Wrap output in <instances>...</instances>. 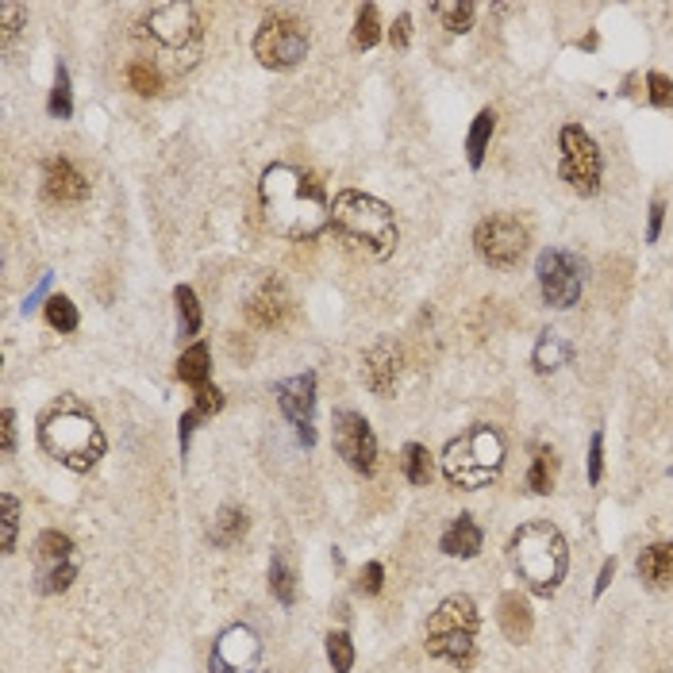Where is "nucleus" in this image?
Listing matches in <instances>:
<instances>
[{"label": "nucleus", "mask_w": 673, "mask_h": 673, "mask_svg": "<svg viewBox=\"0 0 673 673\" xmlns=\"http://www.w3.org/2000/svg\"><path fill=\"white\" fill-rule=\"evenodd\" d=\"M258 193L266 224L285 239H316L331 224V200L324 185L297 166H270L262 174Z\"/></svg>", "instance_id": "f257e3e1"}, {"label": "nucleus", "mask_w": 673, "mask_h": 673, "mask_svg": "<svg viewBox=\"0 0 673 673\" xmlns=\"http://www.w3.org/2000/svg\"><path fill=\"white\" fill-rule=\"evenodd\" d=\"M39 447L74 474H89L104 458V431L89 408L77 400H58L39 424Z\"/></svg>", "instance_id": "f03ea898"}, {"label": "nucleus", "mask_w": 673, "mask_h": 673, "mask_svg": "<svg viewBox=\"0 0 673 673\" xmlns=\"http://www.w3.org/2000/svg\"><path fill=\"white\" fill-rule=\"evenodd\" d=\"M508 562L535 597H554L570 570L566 535L550 520H531L508 539Z\"/></svg>", "instance_id": "7ed1b4c3"}, {"label": "nucleus", "mask_w": 673, "mask_h": 673, "mask_svg": "<svg viewBox=\"0 0 673 673\" xmlns=\"http://www.w3.org/2000/svg\"><path fill=\"white\" fill-rule=\"evenodd\" d=\"M139 39L158 54V66H166L170 74L193 70L204 43L197 4H154L139 24Z\"/></svg>", "instance_id": "20e7f679"}, {"label": "nucleus", "mask_w": 673, "mask_h": 673, "mask_svg": "<svg viewBox=\"0 0 673 673\" xmlns=\"http://www.w3.org/2000/svg\"><path fill=\"white\" fill-rule=\"evenodd\" d=\"M331 224L347 239L350 247H358L370 258H389L397 250V216L389 204H381L370 193L358 189H343L335 204H331Z\"/></svg>", "instance_id": "39448f33"}, {"label": "nucleus", "mask_w": 673, "mask_h": 673, "mask_svg": "<svg viewBox=\"0 0 673 673\" xmlns=\"http://www.w3.org/2000/svg\"><path fill=\"white\" fill-rule=\"evenodd\" d=\"M477 624H481V616H477L474 600L466 597V593L447 597L431 612V620H427V631H424L427 654L439 658V662H447V666H454L458 673L474 670Z\"/></svg>", "instance_id": "423d86ee"}, {"label": "nucleus", "mask_w": 673, "mask_h": 673, "mask_svg": "<svg viewBox=\"0 0 673 673\" xmlns=\"http://www.w3.org/2000/svg\"><path fill=\"white\" fill-rule=\"evenodd\" d=\"M500 470H504V439L489 424H474L470 431L454 435L443 450V474L458 489H481Z\"/></svg>", "instance_id": "0eeeda50"}, {"label": "nucleus", "mask_w": 673, "mask_h": 673, "mask_svg": "<svg viewBox=\"0 0 673 673\" xmlns=\"http://www.w3.org/2000/svg\"><path fill=\"white\" fill-rule=\"evenodd\" d=\"M558 150H562V162H558L562 181L581 197H597L600 177H604V158H600L597 139L581 124H566L558 135Z\"/></svg>", "instance_id": "6e6552de"}, {"label": "nucleus", "mask_w": 673, "mask_h": 673, "mask_svg": "<svg viewBox=\"0 0 673 673\" xmlns=\"http://www.w3.org/2000/svg\"><path fill=\"white\" fill-rule=\"evenodd\" d=\"M304 54H308V31L289 12L266 16L254 31V58L270 70H293L304 62Z\"/></svg>", "instance_id": "1a4fd4ad"}, {"label": "nucleus", "mask_w": 673, "mask_h": 673, "mask_svg": "<svg viewBox=\"0 0 673 673\" xmlns=\"http://www.w3.org/2000/svg\"><path fill=\"white\" fill-rule=\"evenodd\" d=\"M535 274H539V293L547 300L550 308L566 312L581 300V289H585V266L577 258L574 250L562 247H547L535 262Z\"/></svg>", "instance_id": "9d476101"}, {"label": "nucleus", "mask_w": 673, "mask_h": 673, "mask_svg": "<svg viewBox=\"0 0 673 673\" xmlns=\"http://www.w3.org/2000/svg\"><path fill=\"white\" fill-rule=\"evenodd\" d=\"M81 562H77V547L70 535L62 531H43L35 539V589L43 597H54V593H66L70 581L77 577Z\"/></svg>", "instance_id": "9b49d317"}, {"label": "nucleus", "mask_w": 673, "mask_h": 673, "mask_svg": "<svg viewBox=\"0 0 673 673\" xmlns=\"http://www.w3.org/2000/svg\"><path fill=\"white\" fill-rule=\"evenodd\" d=\"M477 258L493 270H512L527 254V227L516 216H489L474 231Z\"/></svg>", "instance_id": "f8f14e48"}, {"label": "nucleus", "mask_w": 673, "mask_h": 673, "mask_svg": "<svg viewBox=\"0 0 673 673\" xmlns=\"http://www.w3.org/2000/svg\"><path fill=\"white\" fill-rule=\"evenodd\" d=\"M335 450L347 458V466L354 474H374L377 470V439H374V427L362 412L354 408H339L335 412Z\"/></svg>", "instance_id": "ddd939ff"}, {"label": "nucleus", "mask_w": 673, "mask_h": 673, "mask_svg": "<svg viewBox=\"0 0 673 673\" xmlns=\"http://www.w3.org/2000/svg\"><path fill=\"white\" fill-rule=\"evenodd\" d=\"M258 658H262V643L247 624H231L220 631L216 647H212V673H258Z\"/></svg>", "instance_id": "4468645a"}, {"label": "nucleus", "mask_w": 673, "mask_h": 673, "mask_svg": "<svg viewBox=\"0 0 673 673\" xmlns=\"http://www.w3.org/2000/svg\"><path fill=\"white\" fill-rule=\"evenodd\" d=\"M277 404L281 412L289 416V424L297 427V439L304 447L316 443V431H312V416H316V374H297L277 381Z\"/></svg>", "instance_id": "2eb2a0df"}, {"label": "nucleus", "mask_w": 673, "mask_h": 673, "mask_svg": "<svg viewBox=\"0 0 673 673\" xmlns=\"http://www.w3.org/2000/svg\"><path fill=\"white\" fill-rule=\"evenodd\" d=\"M362 377H366L370 393H377V397H389V393L397 389L400 347L393 339H377L374 347L362 354Z\"/></svg>", "instance_id": "dca6fc26"}, {"label": "nucleus", "mask_w": 673, "mask_h": 673, "mask_svg": "<svg viewBox=\"0 0 673 673\" xmlns=\"http://www.w3.org/2000/svg\"><path fill=\"white\" fill-rule=\"evenodd\" d=\"M289 312H293V297H289V289H285L277 277H270L247 304L250 324H258V327H281Z\"/></svg>", "instance_id": "f3484780"}, {"label": "nucleus", "mask_w": 673, "mask_h": 673, "mask_svg": "<svg viewBox=\"0 0 673 673\" xmlns=\"http://www.w3.org/2000/svg\"><path fill=\"white\" fill-rule=\"evenodd\" d=\"M43 193L54 204H81L89 197V181L77 174L74 162L66 158H50L47 162V174H43Z\"/></svg>", "instance_id": "a211bd4d"}, {"label": "nucleus", "mask_w": 673, "mask_h": 673, "mask_svg": "<svg viewBox=\"0 0 673 673\" xmlns=\"http://www.w3.org/2000/svg\"><path fill=\"white\" fill-rule=\"evenodd\" d=\"M635 574L647 589H673V539L666 543H650L639 558H635Z\"/></svg>", "instance_id": "6ab92c4d"}, {"label": "nucleus", "mask_w": 673, "mask_h": 673, "mask_svg": "<svg viewBox=\"0 0 673 673\" xmlns=\"http://www.w3.org/2000/svg\"><path fill=\"white\" fill-rule=\"evenodd\" d=\"M497 620L508 643H527L531 631H535V616H531V608H527V600L520 597V593H504V597H500Z\"/></svg>", "instance_id": "aec40b11"}, {"label": "nucleus", "mask_w": 673, "mask_h": 673, "mask_svg": "<svg viewBox=\"0 0 673 673\" xmlns=\"http://www.w3.org/2000/svg\"><path fill=\"white\" fill-rule=\"evenodd\" d=\"M481 543H485V535H481V527L474 524V516H458V520L443 531V539H439L443 554H450V558H477V554H481Z\"/></svg>", "instance_id": "412c9836"}, {"label": "nucleus", "mask_w": 673, "mask_h": 673, "mask_svg": "<svg viewBox=\"0 0 673 673\" xmlns=\"http://www.w3.org/2000/svg\"><path fill=\"white\" fill-rule=\"evenodd\" d=\"M243 535H247V512H243V508H235V504H224V508L216 512L212 527H208L212 547H235Z\"/></svg>", "instance_id": "4be33fe9"}, {"label": "nucleus", "mask_w": 673, "mask_h": 673, "mask_svg": "<svg viewBox=\"0 0 673 673\" xmlns=\"http://www.w3.org/2000/svg\"><path fill=\"white\" fill-rule=\"evenodd\" d=\"M570 354H574V350L562 343V335H558V331H543L539 347H535V354H531V366H535L539 374H554L558 366H566V362H570Z\"/></svg>", "instance_id": "5701e85b"}, {"label": "nucleus", "mask_w": 673, "mask_h": 673, "mask_svg": "<svg viewBox=\"0 0 673 673\" xmlns=\"http://www.w3.org/2000/svg\"><path fill=\"white\" fill-rule=\"evenodd\" d=\"M554 477H558V458L550 447H535V458H531V470H527V489L535 497H547L554 489Z\"/></svg>", "instance_id": "b1692460"}, {"label": "nucleus", "mask_w": 673, "mask_h": 673, "mask_svg": "<svg viewBox=\"0 0 673 673\" xmlns=\"http://www.w3.org/2000/svg\"><path fill=\"white\" fill-rule=\"evenodd\" d=\"M493 127H497L493 108H481V112L474 116V127H470V139H466V158H470L474 170H481V162H485V150H489V139H493Z\"/></svg>", "instance_id": "393cba45"}, {"label": "nucleus", "mask_w": 673, "mask_h": 673, "mask_svg": "<svg viewBox=\"0 0 673 673\" xmlns=\"http://www.w3.org/2000/svg\"><path fill=\"white\" fill-rule=\"evenodd\" d=\"M208 374H212V366H208V347H204V343H193V347L177 358V377H181L185 385L204 389V385H208Z\"/></svg>", "instance_id": "a878e982"}, {"label": "nucleus", "mask_w": 673, "mask_h": 673, "mask_svg": "<svg viewBox=\"0 0 673 673\" xmlns=\"http://www.w3.org/2000/svg\"><path fill=\"white\" fill-rule=\"evenodd\" d=\"M431 12H435V20L447 27V31H454V35H466L470 27H474V16L477 8L470 4V0H439V4H431Z\"/></svg>", "instance_id": "bb28decb"}, {"label": "nucleus", "mask_w": 673, "mask_h": 673, "mask_svg": "<svg viewBox=\"0 0 673 673\" xmlns=\"http://www.w3.org/2000/svg\"><path fill=\"white\" fill-rule=\"evenodd\" d=\"M400 470H404V477L412 481V485H427L431 481V454H427V447H420V443H408V447L400 450Z\"/></svg>", "instance_id": "cd10ccee"}, {"label": "nucleus", "mask_w": 673, "mask_h": 673, "mask_svg": "<svg viewBox=\"0 0 673 673\" xmlns=\"http://www.w3.org/2000/svg\"><path fill=\"white\" fill-rule=\"evenodd\" d=\"M270 593H274L285 608L297 600V574H293V566L285 562V554H274V562H270Z\"/></svg>", "instance_id": "c85d7f7f"}, {"label": "nucleus", "mask_w": 673, "mask_h": 673, "mask_svg": "<svg viewBox=\"0 0 673 673\" xmlns=\"http://www.w3.org/2000/svg\"><path fill=\"white\" fill-rule=\"evenodd\" d=\"M174 300H177V324H181V339H193V335L200 331L197 293H193L189 285H177V289H174Z\"/></svg>", "instance_id": "c756f323"}, {"label": "nucleus", "mask_w": 673, "mask_h": 673, "mask_svg": "<svg viewBox=\"0 0 673 673\" xmlns=\"http://www.w3.org/2000/svg\"><path fill=\"white\" fill-rule=\"evenodd\" d=\"M381 39V20H377V4H362L354 16V47L370 50Z\"/></svg>", "instance_id": "7c9ffc66"}, {"label": "nucleus", "mask_w": 673, "mask_h": 673, "mask_svg": "<svg viewBox=\"0 0 673 673\" xmlns=\"http://www.w3.org/2000/svg\"><path fill=\"white\" fill-rule=\"evenodd\" d=\"M47 112L54 116V120H70V112H74V93H70V74H66V66L54 70V89H50Z\"/></svg>", "instance_id": "2f4dec72"}, {"label": "nucleus", "mask_w": 673, "mask_h": 673, "mask_svg": "<svg viewBox=\"0 0 673 673\" xmlns=\"http://www.w3.org/2000/svg\"><path fill=\"white\" fill-rule=\"evenodd\" d=\"M327 662L335 673H350L354 666V643H350L347 631H331L327 635Z\"/></svg>", "instance_id": "473e14b6"}, {"label": "nucleus", "mask_w": 673, "mask_h": 673, "mask_svg": "<svg viewBox=\"0 0 673 673\" xmlns=\"http://www.w3.org/2000/svg\"><path fill=\"white\" fill-rule=\"evenodd\" d=\"M127 81H131V89L139 93V97H154L158 89H162V74L147 66V62H131L127 66Z\"/></svg>", "instance_id": "72a5a7b5"}, {"label": "nucleus", "mask_w": 673, "mask_h": 673, "mask_svg": "<svg viewBox=\"0 0 673 673\" xmlns=\"http://www.w3.org/2000/svg\"><path fill=\"white\" fill-rule=\"evenodd\" d=\"M47 324L58 331H77V308L70 297H50L47 300Z\"/></svg>", "instance_id": "f704fd0d"}, {"label": "nucleus", "mask_w": 673, "mask_h": 673, "mask_svg": "<svg viewBox=\"0 0 673 673\" xmlns=\"http://www.w3.org/2000/svg\"><path fill=\"white\" fill-rule=\"evenodd\" d=\"M0 504H4V554H12L16 550V531H20V500L12 493H4Z\"/></svg>", "instance_id": "c9c22d12"}, {"label": "nucleus", "mask_w": 673, "mask_h": 673, "mask_svg": "<svg viewBox=\"0 0 673 673\" xmlns=\"http://www.w3.org/2000/svg\"><path fill=\"white\" fill-rule=\"evenodd\" d=\"M24 24V8L20 4H0V43H12L16 39V31Z\"/></svg>", "instance_id": "e433bc0d"}, {"label": "nucleus", "mask_w": 673, "mask_h": 673, "mask_svg": "<svg viewBox=\"0 0 673 673\" xmlns=\"http://www.w3.org/2000/svg\"><path fill=\"white\" fill-rule=\"evenodd\" d=\"M647 97L654 108H670L673 104V81L666 74H647Z\"/></svg>", "instance_id": "4c0bfd02"}, {"label": "nucleus", "mask_w": 673, "mask_h": 673, "mask_svg": "<svg viewBox=\"0 0 673 673\" xmlns=\"http://www.w3.org/2000/svg\"><path fill=\"white\" fill-rule=\"evenodd\" d=\"M0 450H4V458L16 454V412L12 408L0 412Z\"/></svg>", "instance_id": "58836bf2"}, {"label": "nucleus", "mask_w": 673, "mask_h": 673, "mask_svg": "<svg viewBox=\"0 0 673 673\" xmlns=\"http://www.w3.org/2000/svg\"><path fill=\"white\" fill-rule=\"evenodd\" d=\"M600 477H604V435L593 431V439H589V481L600 485Z\"/></svg>", "instance_id": "ea45409f"}, {"label": "nucleus", "mask_w": 673, "mask_h": 673, "mask_svg": "<svg viewBox=\"0 0 673 673\" xmlns=\"http://www.w3.org/2000/svg\"><path fill=\"white\" fill-rule=\"evenodd\" d=\"M224 408V393L216 389V385H204V389H197V412L200 416H216Z\"/></svg>", "instance_id": "a19ab883"}, {"label": "nucleus", "mask_w": 673, "mask_h": 673, "mask_svg": "<svg viewBox=\"0 0 673 673\" xmlns=\"http://www.w3.org/2000/svg\"><path fill=\"white\" fill-rule=\"evenodd\" d=\"M381 585H385V570H381V562H370L358 577V593L374 597V593H381Z\"/></svg>", "instance_id": "79ce46f5"}, {"label": "nucleus", "mask_w": 673, "mask_h": 673, "mask_svg": "<svg viewBox=\"0 0 673 673\" xmlns=\"http://www.w3.org/2000/svg\"><path fill=\"white\" fill-rule=\"evenodd\" d=\"M408 39H412V20L408 16H397V24L389 27V43L397 50H404L408 47Z\"/></svg>", "instance_id": "37998d69"}, {"label": "nucleus", "mask_w": 673, "mask_h": 673, "mask_svg": "<svg viewBox=\"0 0 673 673\" xmlns=\"http://www.w3.org/2000/svg\"><path fill=\"white\" fill-rule=\"evenodd\" d=\"M662 220H666V204H662V200H654V204H650L647 243H658V235H662Z\"/></svg>", "instance_id": "c03bdc74"}, {"label": "nucleus", "mask_w": 673, "mask_h": 673, "mask_svg": "<svg viewBox=\"0 0 673 673\" xmlns=\"http://www.w3.org/2000/svg\"><path fill=\"white\" fill-rule=\"evenodd\" d=\"M200 420H204V416H200L197 408H193V412H185V416H181V431H177V439H181V454H185V450H189V435H193V427L200 424Z\"/></svg>", "instance_id": "a18cd8bd"}, {"label": "nucleus", "mask_w": 673, "mask_h": 673, "mask_svg": "<svg viewBox=\"0 0 673 673\" xmlns=\"http://www.w3.org/2000/svg\"><path fill=\"white\" fill-rule=\"evenodd\" d=\"M612 577H616V558H612V562H604V570H600V581H597V589H593L597 597L608 589V581H612Z\"/></svg>", "instance_id": "49530a36"}, {"label": "nucleus", "mask_w": 673, "mask_h": 673, "mask_svg": "<svg viewBox=\"0 0 673 673\" xmlns=\"http://www.w3.org/2000/svg\"><path fill=\"white\" fill-rule=\"evenodd\" d=\"M662 673H673V670H662Z\"/></svg>", "instance_id": "de8ad7c7"}]
</instances>
